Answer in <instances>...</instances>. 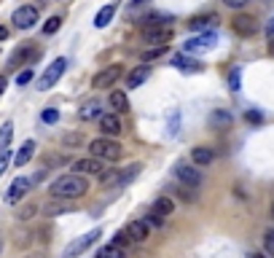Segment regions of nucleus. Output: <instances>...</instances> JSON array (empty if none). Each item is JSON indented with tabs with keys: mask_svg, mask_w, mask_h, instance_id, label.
Wrapping results in <instances>:
<instances>
[{
	"mask_svg": "<svg viewBox=\"0 0 274 258\" xmlns=\"http://www.w3.org/2000/svg\"><path fill=\"white\" fill-rule=\"evenodd\" d=\"M223 3L229 6V8H242V6H248L250 0H223Z\"/></svg>",
	"mask_w": 274,
	"mask_h": 258,
	"instance_id": "obj_39",
	"label": "nucleus"
},
{
	"mask_svg": "<svg viewBox=\"0 0 274 258\" xmlns=\"http://www.w3.org/2000/svg\"><path fill=\"white\" fill-rule=\"evenodd\" d=\"M78 142H83L81 135H68V137H65V146H78Z\"/></svg>",
	"mask_w": 274,
	"mask_h": 258,
	"instance_id": "obj_40",
	"label": "nucleus"
},
{
	"mask_svg": "<svg viewBox=\"0 0 274 258\" xmlns=\"http://www.w3.org/2000/svg\"><path fill=\"white\" fill-rule=\"evenodd\" d=\"M6 86H8V78H6V75H0V94L6 92Z\"/></svg>",
	"mask_w": 274,
	"mask_h": 258,
	"instance_id": "obj_45",
	"label": "nucleus"
},
{
	"mask_svg": "<svg viewBox=\"0 0 274 258\" xmlns=\"http://www.w3.org/2000/svg\"><path fill=\"white\" fill-rule=\"evenodd\" d=\"M212 159H215V154L210 148H204V146H199V148H194L191 151V161L196 167H207V164H212Z\"/></svg>",
	"mask_w": 274,
	"mask_h": 258,
	"instance_id": "obj_21",
	"label": "nucleus"
},
{
	"mask_svg": "<svg viewBox=\"0 0 274 258\" xmlns=\"http://www.w3.org/2000/svg\"><path fill=\"white\" fill-rule=\"evenodd\" d=\"M65 70H68V60H65V56H56V60L49 65V68L43 70L41 78H38V89H41V92H49L51 86L65 75Z\"/></svg>",
	"mask_w": 274,
	"mask_h": 258,
	"instance_id": "obj_3",
	"label": "nucleus"
},
{
	"mask_svg": "<svg viewBox=\"0 0 274 258\" xmlns=\"http://www.w3.org/2000/svg\"><path fill=\"white\" fill-rule=\"evenodd\" d=\"M97 258H127L124 253V247H118V245H105V247H100L97 250Z\"/></svg>",
	"mask_w": 274,
	"mask_h": 258,
	"instance_id": "obj_26",
	"label": "nucleus"
},
{
	"mask_svg": "<svg viewBox=\"0 0 274 258\" xmlns=\"http://www.w3.org/2000/svg\"><path fill=\"white\" fill-rule=\"evenodd\" d=\"M215 43H218V35L210 30V33H202V35L188 38V41L183 43V51H188V54H207V51L215 49Z\"/></svg>",
	"mask_w": 274,
	"mask_h": 258,
	"instance_id": "obj_4",
	"label": "nucleus"
},
{
	"mask_svg": "<svg viewBox=\"0 0 274 258\" xmlns=\"http://www.w3.org/2000/svg\"><path fill=\"white\" fill-rule=\"evenodd\" d=\"M188 27H191L194 33H210V30H215L218 27V16L215 14H202V16H194L191 22H188Z\"/></svg>",
	"mask_w": 274,
	"mask_h": 258,
	"instance_id": "obj_15",
	"label": "nucleus"
},
{
	"mask_svg": "<svg viewBox=\"0 0 274 258\" xmlns=\"http://www.w3.org/2000/svg\"><path fill=\"white\" fill-rule=\"evenodd\" d=\"M6 38H8V27L0 24V41H6Z\"/></svg>",
	"mask_w": 274,
	"mask_h": 258,
	"instance_id": "obj_46",
	"label": "nucleus"
},
{
	"mask_svg": "<svg viewBox=\"0 0 274 258\" xmlns=\"http://www.w3.org/2000/svg\"><path fill=\"white\" fill-rule=\"evenodd\" d=\"M271 218H274V207H271Z\"/></svg>",
	"mask_w": 274,
	"mask_h": 258,
	"instance_id": "obj_49",
	"label": "nucleus"
},
{
	"mask_svg": "<svg viewBox=\"0 0 274 258\" xmlns=\"http://www.w3.org/2000/svg\"><path fill=\"white\" fill-rule=\"evenodd\" d=\"M177 124H180V113H175V116H172V129H169V135H177Z\"/></svg>",
	"mask_w": 274,
	"mask_h": 258,
	"instance_id": "obj_42",
	"label": "nucleus"
},
{
	"mask_svg": "<svg viewBox=\"0 0 274 258\" xmlns=\"http://www.w3.org/2000/svg\"><path fill=\"white\" fill-rule=\"evenodd\" d=\"M30 81H33V70H30V68H27V70H22V73L16 75V83H19V86H27Z\"/></svg>",
	"mask_w": 274,
	"mask_h": 258,
	"instance_id": "obj_36",
	"label": "nucleus"
},
{
	"mask_svg": "<svg viewBox=\"0 0 274 258\" xmlns=\"http://www.w3.org/2000/svg\"><path fill=\"white\" fill-rule=\"evenodd\" d=\"M73 172H83V175H102V172H105V164H102V159L89 156V159L73 161Z\"/></svg>",
	"mask_w": 274,
	"mask_h": 258,
	"instance_id": "obj_12",
	"label": "nucleus"
},
{
	"mask_svg": "<svg viewBox=\"0 0 274 258\" xmlns=\"http://www.w3.org/2000/svg\"><path fill=\"white\" fill-rule=\"evenodd\" d=\"M30 188H33V180L30 178H16L11 188L6 191V205H16V202H22V199L30 194Z\"/></svg>",
	"mask_w": 274,
	"mask_h": 258,
	"instance_id": "obj_9",
	"label": "nucleus"
},
{
	"mask_svg": "<svg viewBox=\"0 0 274 258\" xmlns=\"http://www.w3.org/2000/svg\"><path fill=\"white\" fill-rule=\"evenodd\" d=\"M27 56H30V46H24V49H19V51H14V56H11V65L8 68H19Z\"/></svg>",
	"mask_w": 274,
	"mask_h": 258,
	"instance_id": "obj_29",
	"label": "nucleus"
},
{
	"mask_svg": "<svg viewBox=\"0 0 274 258\" xmlns=\"http://www.w3.org/2000/svg\"><path fill=\"white\" fill-rule=\"evenodd\" d=\"M100 234H102V228H92V232H86L83 237H78V240H73L68 247H65V258H75L83 250H89V247L100 240Z\"/></svg>",
	"mask_w": 274,
	"mask_h": 258,
	"instance_id": "obj_5",
	"label": "nucleus"
},
{
	"mask_svg": "<svg viewBox=\"0 0 274 258\" xmlns=\"http://www.w3.org/2000/svg\"><path fill=\"white\" fill-rule=\"evenodd\" d=\"M0 250H3V242H0Z\"/></svg>",
	"mask_w": 274,
	"mask_h": 258,
	"instance_id": "obj_50",
	"label": "nucleus"
},
{
	"mask_svg": "<svg viewBox=\"0 0 274 258\" xmlns=\"http://www.w3.org/2000/svg\"><path fill=\"white\" fill-rule=\"evenodd\" d=\"M263 247H266V253L274 258V228H269V232L263 234Z\"/></svg>",
	"mask_w": 274,
	"mask_h": 258,
	"instance_id": "obj_33",
	"label": "nucleus"
},
{
	"mask_svg": "<svg viewBox=\"0 0 274 258\" xmlns=\"http://www.w3.org/2000/svg\"><path fill=\"white\" fill-rule=\"evenodd\" d=\"M41 119H43V124H56V121H59V110H56V108H46Z\"/></svg>",
	"mask_w": 274,
	"mask_h": 258,
	"instance_id": "obj_32",
	"label": "nucleus"
},
{
	"mask_svg": "<svg viewBox=\"0 0 274 258\" xmlns=\"http://www.w3.org/2000/svg\"><path fill=\"white\" fill-rule=\"evenodd\" d=\"M100 127H102V135L116 137L118 132H121V119H118V113H102V116H100Z\"/></svg>",
	"mask_w": 274,
	"mask_h": 258,
	"instance_id": "obj_16",
	"label": "nucleus"
},
{
	"mask_svg": "<svg viewBox=\"0 0 274 258\" xmlns=\"http://www.w3.org/2000/svg\"><path fill=\"white\" fill-rule=\"evenodd\" d=\"M116 16V6H105V8H100L97 11V16H94V27H97V30H102V27H108L110 24V19Z\"/></svg>",
	"mask_w": 274,
	"mask_h": 258,
	"instance_id": "obj_23",
	"label": "nucleus"
},
{
	"mask_svg": "<svg viewBox=\"0 0 274 258\" xmlns=\"http://www.w3.org/2000/svg\"><path fill=\"white\" fill-rule=\"evenodd\" d=\"M239 78H242L239 70H234V73L229 75V89H231V92H239Z\"/></svg>",
	"mask_w": 274,
	"mask_h": 258,
	"instance_id": "obj_37",
	"label": "nucleus"
},
{
	"mask_svg": "<svg viewBox=\"0 0 274 258\" xmlns=\"http://www.w3.org/2000/svg\"><path fill=\"white\" fill-rule=\"evenodd\" d=\"M86 191H89V183L81 175H62L49 186V194L54 199H81Z\"/></svg>",
	"mask_w": 274,
	"mask_h": 258,
	"instance_id": "obj_1",
	"label": "nucleus"
},
{
	"mask_svg": "<svg viewBox=\"0 0 274 258\" xmlns=\"http://www.w3.org/2000/svg\"><path fill=\"white\" fill-rule=\"evenodd\" d=\"M100 113H102V105H100L97 100H92V102H86V105L81 108V113H78V116H81L83 121H92V119H97Z\"/></svg>",
	"mask_w": 274,
	"mask_h": 258,
	"instance_id": "obj_25",
	"label": "nucleus"
},
{
	"mask_svg": "<svg viewBox=\"0 0 274 258\" xmlns=\"http://www.w3.org/2000/svg\"><path fill=\"white\" fill-rule=\"evenodd\" d=\"M89 151H92V156H97L102 161H118L121 156H124V148H121V142H116L113 137H97V140H92L89 142Z\"/></svg>",
	"mask_w": 274,
	"mask_h": 258,
	"instance_id": "obj_2",
	"label": "nucleus"
},
{
	"mask_svg": "<svg viewBox=\"0 0 274 258\" xmlns=\"http://www.w3.org/2000/svg\"><path fill=\"white\" fill-rule=\"evenodd\" d=\"M132 242V237L127 234V228H124V232H118L116 237H113V245H118V247H124V245H129Z\"/></svg>",
	"mask_w": 274,
	"mask_h": 258,
	"instance_id": "obj_34",
	"label": "nucleus"
},
{
	"mask_svg": "<svg viewBox=\"0 0 274 258\" xmlns=\"http://www.w3.org/2000/svg\"><path fill=\"white\" fill-rule=\"evenodd\" d=\"M127 234L132 237V242H145L148 237H150L148 221H132V223H127Z\"/></svg>",
	"mask_w": 274,
	"mask_h": 258,
	"instance_id": "obj_17",
	"label": "nucleus"
},
{
	"mask_svg": "<svg viewBox=\"0 0 274 258\" xmlns=\"http://www.w3.org/2000/svg\"><path fill=\"white\" fill-rule=\"evenodd\" d=\"M172 210H175L172 196H159L156 202L150 205L148 221H150V223H156V226H162V223H164V218H167V215H172Z\"/></svg>",
	"mask_w": 274,
	"mask_h": 258,
	"instance_id": "obj_6",
	"label": "nucleus"
},
{
	"mask_svg": "<svg viewBox=\"0 0 274 258\" xmlns=\"http://www.w3.org/2000/svg\"><path fill=\"white\" fill-rule=\"evenodd\" d=\"M59 27H62V19H59V16H51L49 22L43 24V33H46V35H54L56 30H59Z\"/></svg>",
	"mask_w": 274,
	"mask_h": 258,
	"instance_id": "obj_31",
	"label": "nucleus"
},
{
	"mask_svg": "<svg viewBox=\"0 0 274 258\" xmlns=\"http://www.w3.org/2000/svg\"><path fill=\"white\" fill-rule=\"evenodd\" d=\"M143 38H145V43H150V46H167L169 41H172V27L150 24V27H145Z\"/></svg>",
	"mask_w": 274,
	"mask_h": 258,
	"instance_id": "obj_10",
	"label": "nucleus"
},
{
	"mask_svg": "<svg viewBox=\"0 0 274 258\" xmlns=\"http://www.w3.org/2000/svg\"><path fill=\"white\" fill-rule=\"evenodd\" d=\"M68 205H49L46 207V215H62V213H68Z\"/></svg>",
	"mask_w": 274,
	"mask_h": 258,
	"instance_id": "obj_35",
	"label": "nucleus"
},
{
	"mask_svg": "<svg viewBox=\"0 0 274 258\" xmlns=\"http://www.w3.org/2000/svg\"><path fill=\"white\" fill-rule=\"evenodd\" d=\"M231 30L242 35V38H250V35H256L258 30V24H256V19L248 16V14H239V16H234V22H231Z\"/></svg>",
	"mask_w": 274,
	"mask_h": 258,
	"instance_id": "obj_13",
	"label": "nucleus"
},
{
	"mask_svg": "<svg viewBox=\"0 0 274 258\" xmlns=\"http://www.w3.org/2000/svg\"><path fill=\"white\" fill-rule=\"evenodd\" d=\"M140 3H145V0H132V6H140Z\"/></svg>",
	"mask_w": 274,
	"mask_h": 258,
	"instance_id": "obj_48",
	"label": "nucleus"
},
{
	"mask_svg": "<svg viewBox=\"0 0 274 258\" xmlns=\"http://www.w3.org/2000/svg\"><path fill=\"white\" fill-rule=\"evenodd\" d=\"M121 75H124V68L121 65H108L105 70H100L97 75H94V81H92V86L94 89H105V86H113Z\"/></svg>",
	"mask_w": 274,
	"mask_h": 258,
	"instance_id": "obj_8",
	"label": "nucleus"
},
{
	"mask_svg": "<svg viewBox=\"0 0 274 258\" xmlns=\"http://www.w3.org/2000/svg\"><path fill=\"white\" fill-rule=\"evenodd\" d=\"M140 169H143V164H129L127 169H118V178H116V186H127L132 183L137 175H140Z\"/></svg>",
	"mask_w": 274,
	"mask_h": 258,
	"instance_id": "obj_24",
	"label": "nucleus"
},
{
	"mask_svg": "<svg viewBox=\"0 0 274 258\" xmlns=\"http://www.w3.org/2000/svg\"><path fill=\"white\" fill-rule=\"evenodd\" d=\"M167 54V46H154V49H145L143 54H140V62H154V60H159V56H164Z\"/></svg>",
	"mask_w": 274,
	"mask_h": 258,
	"instance_id": "obj_28",
	"label": "nucleus"
},
{
	"mask_svg": "<svg viewBox=\"0 0 274 258\" xmlns=\"http://www.w3.org/2000/svg\"><path fill=\"white\" fill-rule=\"evenodd\" d=\"M245 119H248L250 124H258V121H261L263 116H261V113H258V110H248V116H245Z\"/></svg>",
	"mask_w": 274,
	"mask_h": 258,
	"instance_id": "obj_41",
	"label": "nucleus"
},
{
	"mask_svg": "<svg viewBox=\"0 0 274 258\" xmlns=\"http://www.w3.org/2000/svg\"><path fill=\"white\" fill-rule=\"evenodd\" d=\"M33 213H35V207L30 205V207H24L22 213H19V218H22V221H27V218H33Z\"/></svg>",
	"mask_w": 274,
	"mask_h": 258,
	"instance_id": "obj_43",
	"label": "nucleus"
},
{
	"mask_svg": "<svg viewBox=\"0 0 274 258\" xmlns=\"http://www.w3.org/2000/svg\"><path fill=\"white\" fill-rule=\"evenodd\" d=\"M175 178L177 183L183 186H202V172L196 169V164H188V161H180V164H175Z\"/></svg>",
	"mask_w": 274,
	"mask_h": 258,
	"instance_id": "obj_7",
	"label": "nucleus"
},
{
	"mask_svg": "<svg viewBox=\"0 0 274 258\" xmlns=\"http://www.w3.org/2000/svg\"><path fill=\"white\" fill-rule=\"evenodd\" d=\"M210 124H212V129H229L231 124H234V116H231L229 110H212Z\"/></svg>",
	"mask_w": 274,
	"mask_h": 258,
	"instance_id": "obj_20",
	"label": "nucleus"
},
{
	"mask_svg": "<svg viewBox=\"0 0 274 258\" xmlns=\"http://www.w3.org/2000/svg\"><path fill=\"white\" fill-rule=\"evenodd\" d=\"M175 194L183 199V202H194L196 199V194H194V186H183L180 183V188H175Z\"/></svg>",
	"mask_w": 274,
	"mask_h": 258,
	"instance_id": "obj_30",
	"label": "nucleus"
},
{
	"mask_svg": "<svg viewBox=\"0 0 274 258\" xmlns=\"http://www.w3.org/2000/svg\"><path fill=\"white\" fill-rule=\"evenodd\" d=\"M8 161H11V151H3V154H0V175L8 169Z\"/></svg>",
	"mask_w": 274,
	"mask_h": 258,
	"instance_id": "obj_38",
	"label": "nucleus"
},
{
	"mask_svg": "<svg viewBox=\"0 0 274 258\" xmlns=\"http://www.w3.org/2000/svg\"><path fill=\"white\" fill-rule=\"evenodd\" d=\"M33 154H35V142H33V140L22 142V148H19V154L14 156V164H16V167H24L27 161L33 159Z\"/></svg>",
	"mask_w": 274,
	"mask_h": 258,
	"instance_id": "obj_22",
	"label": "nucleus"
},
{
	"mask_svg": "<svg viewBox=\"0 0 274 258\" xmlns=\"http://www.w3.org/2000/svg\"><path fill=\"white\" fill-rule=\"evenodd\" d=\"M148 65L143 62V65H137L135 70H129V75H127V89H137V86H143L145 81H148Z\"/></svg>",
	"mask_w": 274,
	"mask_h": 258,
	"instance_id": "obj_18",
	"label": "nucleus"
},
{
	"mask_svg": "<svg viewBox=\"0 0 274 258\" xmlns=\"http://www.w3.org/2000/svg\"><path fill=\"white\" fill-rule=\"evenodd\" d=\"M175 65L177 70H183V73H202V62H196L188 51H183V54H172V60H169Z\"/></svg>",
	"mask_w": 274,
	"mask_h": 258,
	"instance_id": "obj_14",
	"label": "nucleus"
},
{
	"mask_svg": "<svg viewBox=\"0 0 274 258\" xmlns=\"http://www.w3.org/2000/svg\"><path fill=\"white\" fill-rule=\"evenodd\" d=\"M108 105L113 108V113H129V97H127V92H110V97H108Z\"/></svg>",
	"mask_w": 274,
	"mask_h": 258,
	"instance_id": "obj_19",
	"label": "nucleus"
},
{
	"mask_svg": "<svg viewBox=\"0 0 274 258\" xmlns=\"http://www.w3.org/2000/svg\"><path fill=\"white\" fill-rule=\"evenodd\" d=\"M38 22V8L35 6H22L14 11V24L19 30H30V27Z\"/></svg>",
	"mask_w": 274,
	"mask_h": 258,
	"instance_id": "obj_11",
	"label": "nucleus"
},
{
	"mask_svg": "<svg viewBox=\"0 0 274 258\" xmlns=\"http://www.w3.org/2000/svg\"><path fill=\"white\" fill-rule=\"evenodd\" d=\"M266 38H269V41H274V19L266 24Z\"/></svg>",
	"mask_w": 274,
	"mask_h": 258,
	"instance_id": "obj_44",
	"label": "nucleus"
},
{
	"mask_svg": "<svg viewBox=\"0 0 274 258\" xmlns=\"http://www.w3.org/2000/svg\"><path fill=\"white\" fill-rule=\"evenodd\" d=\"M11 137H14V124L8 121V124H3V127H0V154H3V151H8V146H11Z\"/></svg>",
	"mask_w": 274,
	"mask_h": 258,
	"instance_id": "obj_27",
	"label": "nucleus"
},
{
	"mask_svg": "<svg viewBox=\"0 0 274 258\" xmlns=\"http://www.w3.org/2000/svg\"><path fill=\"white\" fill-rule=\"evenodd\" d=\"M248 258H271V255H269V253H250Z\"/></svg>",
	"mask_w": 274,
	"mask_h": 258,
	"instance_id": "obj_47",
	"label": "nucleus"
}]
</instances>
